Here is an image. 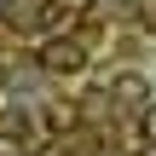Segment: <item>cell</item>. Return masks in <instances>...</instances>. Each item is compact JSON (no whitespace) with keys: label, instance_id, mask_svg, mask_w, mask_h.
I'll list each match as a JSON object with an SVG mask.
<instances>
[{"label":"cell","instance_id":"obj_5","mask_svg":"<svg viewBox=\"0 0 156 156\" xmlns=\"http://www.w3.org/2000/svg\"><path fill=\"white\" fill-rule=\"evenodd\" d=\"M145 156H156V145H145Z\"/></svg>","mask_w":156,"mask_h":156},{"label":"cell","instance_id":"obj_2","mask_svg":"<svg viewBox=\"0 0 156 156\" xmlns=\"http://www.w3.org/2000/svg\"><path fill=\"white\" fill-rule=\"evenodd\" d=\"M110 93H116V98H127V104H145V93H151V87H145V75H116V81H110Z\"/></svg>","mask_w":156,"mask_h":156},{"label":"cell","instance_id":"obj_3","mask_svg":"<svg viewBox=\"0 0 156 156\" xmlns=\"http://www.w3.org/2000/svg\"><path fill=\"white\" fill-rule=\"evenodd\" d=\"M0 133L6 139H29V116L23 110H0Z\"/></svg>","mask_w":156,"mask_h":156},{"label":"cell","instance_id":"obj_1","mask_svg":"<svg viewBox=\"0 0 156 156\" xmlns=\"http://www.w3.org/2000/svg\"><path fill=\"white\" fill-rule=\"evenodd\" d=\"M41 64H46L52 75H75V69L87 64V46H81V41H46V46H41Z\"/></svg>","mask_w":156,"mask_h":156},{"label":"cell","instance_id":"obj_4","mask_svg":"<svg viewBox=\"0 0 156 156\" xmlns=\"http://www.w3.org/2000/svg\"><path fill=\"white\" fill-rule=\"evenodd\" d=\"M145 139L156 145V104H145Z\"/></svg>","mask_w":156,"mask_h":156}]
</instances>
